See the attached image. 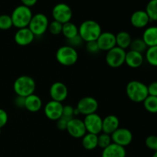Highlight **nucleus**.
I'll return each mask as SVG.
<instances>
[{"mask_svg": "<svg viewBox=\"0 0 157 157\" xmlns=\"http://www.w3.org/2000/svg\"><path fill=\"white\" fill-rule=\"evenodd\" d=\"M101 33V25L94 20H86L78 28V35L85 42L97 41Z\"/></svg>", "mask_w": 157, "mask_h": 157, "instance_id": "f257e3e1", "label": "nucleus"}, {"mask_svg": "<svg viewBox=\"0 0 157 157\" xmlns=\"http://www.w3.org/2000/svg\"><path fill=\"white\" fill-rule=\"evenodd\" d=\"M126 93L130 101L141 103L149 96L147 85L139 81H131L126 87Z\"/></svg>", "mask_w": 157, "mask_h": 157, "instance_id": "f03ea898", "label": "nucleus"}, {"mask_svg": "<svg viewBox=\"0 0 157 157\" xmlns=\"http://www.w3.org/2000/svg\"><path fill=\"white\" fill-rule=\"evenodd\" d=\"M36 88L35 81L32 77L22 75L17 78L13 84V89L17 96L23 98L33 94Z\"/></svg>", "mask_w": 157, "mask_h": 157, "instance_id": "7ed1b4c3", "label": "nucleus"}, {"mask_svg": "<svg viewBox=\"0 0 157 157\" xmlns=\"http://www.w3.org/2000/svg\"><path fill=\"white\" fill-rule=\"evenodd\" d=\"M32 16L33 15L30 8L23 5L17 6L11 15L13 26L18 29L29 27Z\"/></svg>", "mask_w": 157, "mask_h": 157, "instance_id": "20e7f679", "label": "nucleus"}, {"mask_svg": "<svg viewBox=\"0 0 157 157\" xmlns=\"http://www.w3.org/2000/svg\"><path fill=\"white\" fill-rule=\"evenodd\" d=\"M56 60L63 66L74 65L78 60V51L69 45L61 46L56 52Z\"/></svg>", "mask_w": 157, "mask_h": 157, "instance_id": "39448f33", "label": "nucleus"}, {"mask_svg": "<svg viewBox=\"0 0 157 157\" xmlns=\"http://www.w3.org/2000/svg\"><path fill=\"white\" fill-rule=\"evenodd\" d=\"M48 25V18L44 14L37 13L32 16L28 28L35 36H41L47 32Z\"/></svg>", "mask_w": 157, "mask_h": 157, "instance_id": "423d86ee", "label": "nucleus"}, {"mask_svg": "<svg viewBox=\"0 0 157 157\" xmlns=\"http://www.w3.org/2000/svg\"><path fill=\"white\" fill-rule=\"evenodd\" d=\"M126 51L121 48L114 47L107 52L105 60L107 65L112 68H117L121 67L125 63Z\"/></svg>", "mask_w": 157, "mask_h": 157, "instance_id": "0eeeda50", "label": "nucleus"}, {"mask_svg": "<svg viewBox=\"0 0 157 157\" xmlns=\"http://www.w3.org/2000/svg\"><path fill=\"white\" fill-rule=\"evenodd\" d=\"M52 16L54 20L63 25L71 21L73 16V12L68 5L65 3H58L55 5L52 9Z\"/></svg>", "mask_w": 157, "mask_h": 157, "instance_id": "6e6552de", "label": "nucleus"}, {"mask_svg": "<svg viewBox=\"0 0 157 157\" xmlns=\"http://www.w3.org/2000/svg\"><path fill=\"white\" fill-rule=\"evenodd\" d=\"M84 124L87 133L98 135L102 133L103 119L98 113H92L85 116Z\"/></svg>", "mask_w": 157, "mask_h": 157, "instance_id": "1a4fd4ad", "label": "nucleus"}, {"mask_svg": "<svg viewBox=\"0 0 157 157\" xmlns=\"http://www.w3.org/2000/svg\"><path fill=\"white\" fill-rule=\"evenodd\" d=\"M76 108L80 114L87 116L96 113L98 109V102L93 97H84L78 101Z\"/></svg>", "mask_w": 157, "mask_h": 157, "instance_id": "9d476101", "label": "nucleus"}, {"mask_svg": "<svg viewBox=\"0 0 157 157\" xmlns=\"http://www.w3.org/2000/svg\"><path fill=\"white\" fill-rule=\"evenodd\" d=\"M112 142L115 144L125 147L130 145L133 140V134L131 131L127 128L119 127L117 130H115L111 135Z\"/></svg>", "mask_w": 157, "mask_h": 157, "instance_id": "9b49d317", "label": "nucleus"}, {"mask_svg": "<svg viewBox=\"0 0 157 157\" xmlns=\"http://www.w3.org/2000/svg\"><path fill=\"white\" fill-rule=\"evenodd\" d=\"M66 130L74 138H82L87 133L84 121L78 118H72L67 122Z\"/></svg>", "mask_w": 157, "mask_h": 157, "instance_id": "f8f14e48", "label": "nucleus"}, {"mask_svg": "<svg viewBox=\"0 0 157 157\" xmlns=\"http://www.w3.org/2000/svg\"><path fill=\"white\" fill-rule=\"evenodd\" d=\"M63 107L64 105L61 103L52 100L44 106V115L51 121H57L62 117Z\"/></svg>", "mask_w": 157, "mask_h": 157, "instance_id": "ddd939ff", "label": "nucleus"}, {"mask_svg": "<svg viewBox=\"0 0 157 157\" xmlns=\"http://www.w3.org/2000/svg\"><path fill=\"white\" fill-rule=\"evenodd\" d=\"M49 94H50V97L52 98V101L62 103L67 98L68 90H67V86L64 83L58 81L52 84Z\"/></svg>", "mask_w": 157, "mask_h": 157, "instance_id": "4468645a", "label": "nucleus"}, {"mask_svg": "<svg viewBox=\"0 0 157 157\" xmlns=\"http://www.w3.org/2000/svg\"><path fill=\"white\" fill-rule=\"evenodd\" d=\"M96 41L100 51L108 52L117 46L116 35L112 32H102Z\"/></svg>", "mask_w": 157, "mask_h": 157, "instance_id": "2eb2a0df", "label": "nucleus"}, {"mask_svg": "<svg viewBox=\"0 0 157 157\" xmlns=\"http://www.w3.org/2000/svg\"><path fill=\"white\" fill-rule=\"evenodd\" d=\"M35 35L29 28H23L18 29L15 34L14 39L15 43L20 46H27L32 44L35 39Z\"/></svg>", "mask_w": 157, "mask_h": 157, "instance_id": "dca6fc26", "label": "nucleus"}, {"mask_svg": "<svg viewBox=\"0 0 157 157\" xmlns=\"http://www.w3.org/2000/svg\"><path fill=\"white\" fill-rule=\"evenodd\" d=\"M150 21L148 15L144 10H138L133 12L130 17V23L136 29H143L147 26Z\"/></svg>", "mask_w": 157, "mask_h": 157, "instance_id": "f3484780", "label": "nucleus"}, {"mask_svg": "<svg viewBox=\"0 0 157 157\" xmlns=\"http://www.w3.org/2000/svg\"><path fill=\"white\" fill-rule=\"evenodd\" d=\"M120 127V121L115 115H108L103 119L102 133L111 135Z\"/></svg>", "mask_w": 157, "mask_h": 157, "instance_id": "a211bd4d", "label": "nucleus"}, {"mask_svg": "<svg viewBox=\"0 0 157 157\" xmlns=\"http://www.w3.org/2000/svg\"><path fill=\"white\" fill-rule=\"evenodd\" d=\"M144 61V55L140 52L130 50L126 53L125 63L131 68H138L143 64Z\"/></svg>", "mask_w": 157, "mask_h": 157, "instance_id": "6ab92c4d", "label": "nucleus"}, {"mask_svg": "<svg viewBox=\"0 0 157 157\" xmlns=\"http://www.w3.org/2000/svg\"><path fill=\"white\" fill-rule=\"evenodd\" d=\"M42 107V101L38 95L31 94L26 97L25 101V108L29 111L35 113L41 110Z\"/></svg>", "mask_w": 157, "mask_h": 157, "instance_id": "aec40b11", "label": "nucleus"}, {"mask_svg": "<svg viewBox=\"0 0 157 157\" xmlns=\"http://www.w3.org/2000/svg\"><path fill=\"white\" fill-rule=\"evenodd\" d=\"M101 157H126L125 147L112 143L103 150Z\"/></svg>", "mask_w": 157, "mask_h": 157, "instance_id": "412c9836", "label": "nucleus"}, {"mask_svg": "<svg viewBox=\"0 0 157 157\" xmlns=\"http://www.w3.org/2000/svg\"><path fill=\"white\" fill-rule=\"evenodd\" d=\"M147 47L157 46V26H150L143 33V38Z\"/></svg>", "mask_w": 157, "mask_h": 157, "instance_id": "4be33fe9", "label": "nucleus"}, {"mask_svg": "<svg viewBox=\"0 0 157 157\" xmlns=\"http://www.w3.org/2000/svg\"><path fill=\"white\" fill-rule=\"evenodd\" d=\"M132 41L131 36L130 34L125 31H121L116 35V44L117 46L121 48L126 50L130 48V43Z\"/></svg>", "mask_w": 157, "mask_h": 157, "instance_id": "5701e85b", "label": "nucleus"}, {"mask_svg": "<svg viewBox=\"0 0 157 157\" xmlns=\"http://www.w3.org/2000/svg\"><path fill=\"white\" fill-rule=\"evenodd\" d=\"M82 146L87 150H93L98 147V135L86 133L82 137Z\"/></svg>", "mask_w": 157, "mask_h": 157, "instance_id": "b1692460", "label": "nucleus"}, {"mask_svg": "<svg viewBox=\"0 0 157 157\" xmlns=\"http://www.w3.org/2000/svg\"><path fill=\"white\" fill-rule=\"evenodd\" d=\"M61 34L67 38V40L75 38V36L78 35V26L75 23L71 22V21L64 23V24H63Z\"/></svg>", "mask_w": 157, "mask_h": 157, "instance_id": "393cba45", "label": "nucleus"}, {"mask_svg": "<svg viewBox=\"0 0 157 157\" xmlns=\"http://www.w3.org/2000/svg\"><path fill=\"white\" fill-rule=\"evenodd\" d=\"M143 103L147 111L151 113H157V97L149 95Z\"/></svg>", "mask_w": 157, "mask_h": 157, "instance_id": "a878e982", "label": "nucleus"}, {"mask_svg": "<svg viewBox=\"0 0 157 157\" xmlns=\"http://www.w3.org/2000/svg\"><path fill=\"white\" fill-rule=\"evenodd\" d=\"M130 50L135 51V52L143 54L147 50L148 47H147V45L142 38H135L133 40L132 39V41L130 45Z\"/></svg>", "mask_w": 157, "mask_h": 157, "instance_id": "bb28decb", "label": "nucleus"}, {"mask_svg": "<svg viewBox=\"0 0 157 157\" xmlns=\"http://www.w3.org/2000/svg\"><path fill=\"white\" fill-rule=\"evenodd\" d=\"M146 59L150 65L157 67V46L149 47L146 51Z\"/></svg>", "mask_w": 157, "mask_h": 157, "instance_id": "cd10ccee", "label": "nucleus"}, {"mask_svg": "<svg viewBox=\"0 0 157 157\" xmlns=\"http://www.w3.org/2000/svg\"><path fill=\"white\" fill-rule=\"evenodd\" d=\"M145 11L150 21H157V0H150L147 3Z\"/></svg>", "mask_w": 157, "mask_h": 157, "instance_id": "c85d7f7f", "label": "nucleus"}, {"mask_svg": "<svg viewBox=\"0 0 157 157\" xmlns=\"http://www.w3.org/2000/svg\"><path fill=\"white\" fill-rule=\"evenodd\" d=\"M112 144L110 135L104 133H101L98 135V147L101 149H105Z\"/></svg>", "mask_w": 157, "mask_h": 157, "instance_id": "c756f323", "label": "nucleus"}, {"mask_svg": "<svg viewBox=\"0 0 157 157\" xmlns=\"http://www.w3.org/2000/svg\"><path fill=\"white\" fill-rule=\"evenodd\" d=\"M13 26L11 15H0V29L1 30H9Z\"/></svg>", "mask_w": 157, "mask_h": 157, "instance_id": "7c9ffc66", "label": "nucleus"}, {"mask_svg": "<svg viewBox=\"0 0 157 157\" xmlns=\"http://www.w3.org/2000/svg\"><path fill=\"white\" fill-rule=\"evenodd\" d=\"M62 26L63 25L61 23L54 20L52 22H49L48 30L50 32V33L52 35H58L60 34H61V32H62Z\"/></svg>", "mask_w": 157, "mask_h": 157, "instance_id": "2f4dec72", "label": "nucleus"}, {"mask_svg": "<svg viewBox=\"0 0 157 157\" xmlns=\"http://www.w3.org/2000/svg\"><path fill=\"white\" fill-rule=\"evenodd\" d=\"M145 144L147 148L154 150V151H157V136L150 135V136H147Z\"/></svg>", "mask_w": 157, "mask_h": 157, "instance_id": "473e14b6", "label": "nucleus"}, {"mask_svg": "<svg viewBox=\"0 0 157 157\" xmlns=\"http://www.w3.org/2000/svg\"><path fill=\"white\" fill-rule=\"evenodd\" d=\"M75 117V108L71 105H66L63 107L62 117L65 118L67 121L74 118Z\"/></svg>", "mask_w": 157, "mask_h": 157, "instance_id": "72a5a7b5", "label": "nucleus"}, {"mask_svg": "<svg viewBox=\"0 0 157 157\" xmlns=\"http://www.w3.org/2000/svg\"><path fill=\"white\" fill-rule=\"evenodd\" d=\"M86 49L90 54H96L100 52V49L98 48V43L96 41H89L86 44Z\"/></svg>", "mask_w": 157, "mask_h": 157, "instance_id": "f704fd0d", "label": "nucleus"}, {"mask_svg": "<svg viewBox=\"0 0 157 157\" xmlns=\"http://www.w3.org/2000/svg\"><path fill=\"white\" fill-rule=\"evenodd\" d=\"M67 41H68V44H67V45L75 48L81 46V44H82L83 42H84V41H83L82 38L80 37L79 35L75 36V38L68 39L67 40Z\"/></svg>", "mask_w": 157, "mask_h": 157, "instance_id": "c9c22d12", "label": "nucleus"}, {"mask_svg": "<svg viewBox=\"0 0 157 157\" xmlns=\"http://www.w3.org/2000/svg\"><path fill=\"white\" fill-rule=\"evenodd\" d=\"M8 122V114L3 109L0 108V130L6 126Z\"/></svg>", "mask_w": 157, "mask_h": 157, "instance_id": "e433bc0d", "label": "nucleus"}, {"mask_svg": "<svg viewBox=\"0 0 157 157\" xmlns=\"http://www.w3.org/2000/svg\"><path fill=\"white\" fill-rule=\"evenodd\" d=\"M68 121H69L66 120L65 118L61 117L60 119H58V121H56L57 128L60 130H66V129H67V122H68Z\"/></svg>", "mask_w": 157, "mask_h": 157, "instance_id": "4c0bfd02", "label": "nucleus"}, {"mask_svg": "<svg viewBox=\"0 0 157 157\" xmlns=\"http://www.w3.org/2000/svg\"><path fill=\"white\" fill-rule=\"evenodd\" d=\"M148 94L150 96L157 97V81H153L147 86Z\"/></svg>", "mask_w": 157, "mask_h": 157, "instance_id": "58836bf2", "label": "nucleus"}, {"mask_svg": "<svg viewBox=\"0 0 157 157\" xmlns=\"http://www.w3.org/2000/svg\"><path fill=\"white\" fill-rule=\"evenodd\" d=\"M25 98H23L21 96H17L15 98V105L18 108H25Z\"/></svg>", "mask_w": 157, "mask_h": 157, "instance_id": "ea45409f", "label": "nucleus"}, {"mask_svg": "<svg viewBox=\"0 0 157 157\" xmlns=\"http://www.w3.org/2000/svg\"><path fill=\"white\" fill-rule=\"evenodd\" d=\"M21 2H22L23 6H25L27 7H32V6H35L37 3L38 0H21Z\"/></svg>", "mask_w": 157, "mask_h": 157, "instance_id": "a19ab883", "label": "nucleus"}, {"mask_svg": "<svg viewBox=\"0 0 157 157\" xmlns=\"http://www.w3.org/2000/svg\"><path fill=\"white\" fill-rule=\"evenodd\" d=\"M152 157H157V151H155V153H153V156Z\"/></svg>", "mask_w": 157, "mask_h": 157, "instance_id": "79ce46f5", "label": "nucleus"}]
</instances>
